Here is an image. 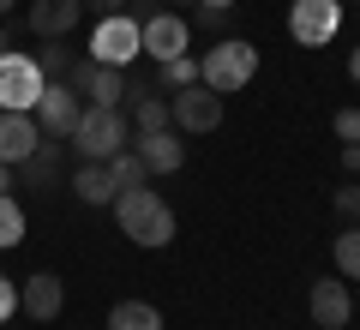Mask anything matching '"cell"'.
Masks as SVG:
<instances>
[{
	"label": "cell",
	"instance_id": "cell-1",
	"mask_svg": "<svg viewBox=\"0 0 360 330\" xmlns=\"http://www.w3.org/2000/svg\"><path fill=\"white\" fill-rule=\"evenodd\" d=\"M115 222H120V234H127L132 246H150V253H162L168 241H174V210H168V198L162 192H150V186H132V192H120L115 198Z\"/></svg>",
	"mask_w": 360,
	"mask_h": 330
},
{
	"label": "cell",
	"instance_id": "cell-2",
	"mask_svg": "<svg viewBox=\"0 0 360 330\" xmlns=\"http://www.w3.org/2000/svg\"><path fill=\"white\" fill-rule=\"evenodd\" d=\"M127 144H132L127 108H96V102H84V115H78L66 151H78V163H108V156L127 151Z\"/></svg>",
	"mask_w": 360,
	"mask_h": 330
},
{
	"label": "cell",
	"instance_id": "cell-3",
	"mask_svg": "<svg viewBox=\"0 0 360 330\" xmlns=\"http://www.w3.org/2000/svg\"><path fill=\"white\" fill-rule=\"evenodd\" d=\"M252 72H258V49L246 37H217V49H205V61H198V84H210L217 96L246 90Z\"/></svg>",
	"mask_w": 360,
	"mask_h": 330
},
{
	"label": "cell",
	"instance_id": "cell-4",
	"mask_svg": "<svg viewBox=\"0 0 360 330\" xmlns=\"http://www.w3.org/2000/svg\"><path fill=\"white\" fill-rule=\"evenodd\" d=\"M342 30V0H288V37L300 49H324Z\"/></svg>",
	"mask_w": 360,
	"mask_h": 330
},
{
	"label": "cell",
	"instance_id": "cell-5",
	"mask_svg": "<svg viewBox=\"0 0 360 330\" xmlns=\"http://www.w3.org/2000/svg\"><path fill=\"white\" fill-rule=\"evenodd\" d=\"M90 61H103V66H132L139 61V18L132 13H115V18H96V30H90Z\"/></svg>",
	"mask_w": 360,
	"mask_h": 330
},
{
	"label": "cell",
	"instance_id": "cell-6",
	"mask_svg": "<svg viewBox=\"0 0 360 330\" xmlns=\"http://www.w3.org/2000/svg\"><path fill=\"white\" fill-rule=\"evenodd\" d=\"M66 84H72L84 102H96V108H120V102H127V66H103V61L84 54V61H72Z\"/></svg>",
	"mask_w": 360,
	"mask_h": 330
},
{
	"label": "cell",
	"instance_id": "cell-7",
	"mask_svg": "<svg viewBox=\"0 0 360 330\" xmlns=\"http://www.w3.org/2000/svg\"><path fill=\"white\" fill-rule=\"evenodd\" d=\"M37 127L49 132V139H72V127H78V115H84V96H78L66 78H49L42 84V96H37Z\"/></svg>",
	"mask_w": 360,
	"mask_h": 330
},
{
	"label": "cell",
	"instance_id": "cell-8",
	"mask_svg": "<svg viewBox=\"0 0 360 330\" xmlns=\"http://www.w3.org/2000/svg\"><path fill=\"white\" fill-rule=\"evenodd\" d=\"M42 84L49 78L37 72V61L30 54H0V108H18V115H30L37 108V96H42Z\"/></svg>",
	"mask_w": 360,
	"mask_h": 330
},
{
	"label": "cell",
	"instance_id": "cell-9",
	"mask_svg": "<svg viewBox=\"0 0 360 330\" xmlns=\"http://www.w3.org/2000/svg\"><path fill=\"white\" fill-rule=\"evenodd\" d=\"M139 49L150 54L156 66H162V61H180V54H193V25H186L180 13H150V18L139 25Z\"/></svg>",
	"mask_w": 360,
	"mask_h": 330
},
{
	"label": "cell",
	"instance_id": "cell-10",
	"mask_svg": "<svg viewBox=\"0 0 360 330\" xmlns=\"http://www.w3.org/2000/svg\"><path fill=\"white\" fill-rule=\"evenodd\" d=\"M168 115H174V132H217L222 127V96L210 84H186L168 96Z\"/></svg>",
	"mask_w": 360,
	"mask_h": 330
},
{
	"label": "cell",
	"instance_id": "cell-11",
	"mask_svg": "<svg viewBox=\"0 0 360 330\" xmlns=\"http://www.w3.org/2000/svg\"><path fill=\"white\" fill-rule=\"evenodd\" d=\"M307 306H312V324L319 330H342L348 318H354V294H348L342 277H319L312 294H307Z\"/></svg>",
	"mask_w": 360,
	"mask_h": 330
},
{
	"label": "cell",
	"instance_id": "cell-12",
	"mask_svg": "<svg viewBox=\"0 0 360 330\" xmlns=\"http://www.w3.org/2000/svg\"><path fill=\"white\" fill-rule=\"evenodd\" d=\"M60 163H66V139H49V132H42V144L13 168V180H18L25 192H49L54 180H60Z\"/></svg>",
	"mask_w": 360,
	"mask_h": 330
},
{
	"label": "cell",
	"instance_id": "cell-13",
	"mask_svg": "<svg viewBox=\"0 0 360 330\" xmlns=\"http://www.w3.org/2000/svg\"><path fill=\"white\" fill-rule=\"evenodd\" d=\"M78 18H84V0H30L25 25L37 30L42 42H66L78 30Z\"/></svg>",
	"mask_w": 360,
	"mask_h": 330
},
{
	"label": "cell",
	"instance_id": "cell-14",
	"mask_svg": "<svg viewBox=\"0 0 360 330\" xmlns=\"http://www.w3.org/2000/svg\"><path fill=\"white\" fill-rule=\"evenodd\" d=\"M60 306H66V282L54 277V270H30L25 282H18V312H30V318H60Z\"/></svg>",
	"mask_w": 360,
	"mask_h": 330
},
{
	"label": "cell",
	"instance_id": "cell-15",
	"mask_svg": "<svg viewBox=\"0 0 360 330\" xmlns=\"http://www.w3.org/2000/svg\"><path fill=\"white\" fill-rule=\"evenodd\" d=\"M132 151H139V163L150 168V174H180L186 168V144H180V132H132Z\"/></svg>",
	"mask_w": 360,
	"mask_h": 330
},
{
	"label": "cell",
	"instance_id": "cell-16",
	"mask_svg": "<svg viewBox=\"0 0 360 330\" xmlns=\"http://www.w3.org/2000/svg\"><path fill=\"white\" fill-rule=\"evenodd\" d=\"M42 144V127H37V115H18V108H0V163L6 168H18L30 151Z\"/></svg>",
	"mask_w": 360,
	"mask_h": 330
},
{
	"label": "cell",
	"instance_id": "cell-17",
	"mask_svg": "<svg viewBox=\"0 0 360 330\" xmlns=\"http://www.w3.org/2000/svg\"><path fill=\"white\" fill-rule=\"evenodd\" d=\"M72 198L90 204V210H103V204H115V180H108V163H78L72 168Z\"/></svg>",
	"mask_w": 360,
	"mask_h": 330
},
{
	"label": "cell",
	"instance_id": "cell-18",
	"mask_svg": "<svg viewBox=\"0 0 360 330\" xmlns=\"http://www.w3.org/2000/svg\"><path fill=\"white\" fill-rule=\"evenodd\" d=\"M132 132H168L174 127V115H168V96L162 90H150V96H132Z\"/></svg>",
	"mask_w": 360,
	"mask_h": 330
},
{
	"label": "cell",
	"instance_id": "cell-19",
	"mask_svg": "<svg viewBox=\"0 0 360 330\" xmlns=\"http://www.w3.org/2000/svg\"><path fill=\"white\" fill-rule=\"evenodd\" d=\"M108 330H162V312H156L150 300H115Z\"/></svg>",
	"mask_w": 360,
	"mask_h": 330
},
{
	"label": "cell",
	"instance_id": "cell-20",
	"mask_svg": "<svg viewBox=\"0 0 360 330\" xmlns=\"http://www.w3.org/2000/svg\"><path fill=\"white\" fill-rule=\"evenodd\" d=\"M108 180H115V192H132V186H150V168H144V163H139V151L127 144V151L108 156Z\"/></svg>",
	"mask_w": 360,
	"mask_h": 330
},
{
	"label": "cell",
	"instance_id": "cell-21",
	"mask_svg": "<svg viewBox=\"0 0 360 330\" xmlns=\"http://www.w3.org/2000/svg\"><path fill=\"white\" fill-rule=\"evenodd\" d=\"M330 258H336V277L342 282H360V222H348V229L336 234Z\"/></svg>",
	"mask_w": 360,
	"mask_h": 330
},
{
	"label": "cell",
	"instance_id": "cell-22",
	"mask_svg": "<svg viewBox=\"0 0 360 330\" xmlns=\"http://www.w3.org/2000/svg\"><path fill=\"white\" fill-rule=\"evenodd\" d=\"M186 84H198V61H193V54L156 66V90H162V96H174V90H186Z\"/></svg>",
	"mask_w": 360,
	"mask_h": 330
},
{
	"label": "cell",
	"instance_id": "cell-23",
	"mask_svg": "<svg viewBox=\"0 0 360 330\" xmlns=\"http://www.w3.org/2000/svg\"><path fill=\"white\" fill-rule=\"evenodd\" d=\"M6 246H25V204L13 192H0V253Z\"/></svg>",
	"mask_w": 360,
	"mask_h": 330
},
{
	"label": "cell",
	"instance_id": "cell-24",
	"mask_svg": "<svg viewBox=\"0 0 360 330\" xmlns=\"http://www.w3.org/2000/svg\"><path fill=\"white\" fill-rule=\"evenodd\" d=\"M30 61H37V72H42V78H66V72H72V61H78V54L66 49V42H49V49H37Z\"/></svg>",
	"mask_w": 360,
	"mask_h": 330
},
{
	"label": "cell",
	"instance_id": "cell-25",
	"mask_svg": "<svg viewBox=\"0 0 360 330\" xmlns=\"http://www.w3.org/2000/svg\"><path fill=\"white\" fill-rule=\"evenodd\" d=\"M330 204H336L342 222H360V180H342V186L330 192Z\"/></svg>",
	"mask_w": 360,
	"mask_h": 330
},
{
	"label": "cell",
	"instance_id": "cell-26",
	"mask_svg": "<svg viewBox=\"0 0 360 330\" xmlns=\"http://www.w3.org/2000/svg\"><path fill=\"white\" fill-rule=\"evenodd\" d=\"M193 25L210 30V37H229V13L222 6H193Z\"/></svg>",
	"mask_w": 360,
	"mask_h": 330
},
{
	"label": "cell",
	"instance_id": "cell-27",
	"mask_svg": "<svg viewBox=\"0 0 360 330\" xmlns=\"http://www.w3.org/2000/svg\"><path fill=\"white\" fill-rule=\"evenodd\" d=\"M330 127H336V139H342V144H360V108H354V102H348V108H336Z\"/></svg>",
	"mask_w": 360,
	"mask_h": 330
},
{
	"label": "cell",
	"instance_id": "cell-28",
	"mask_svg": "<svg viewBox=\"0 0 360 330\" xmlns=\"http://www.w3.org/2000/svg\"><path fill=\"white\" fill-rule=\"evenodd\" d=\"M18 312V288H13V282H6V277H0V324H6V318H13Z\"/></svg>",
	"mask_w": 360,
	"mask_h": 330
},
{
	"label": "cell",
	"instance_id": "cell-29",
	"mask_svg": "<svg viewBox=\"0 0 360 330\" xmlns=\"http://www.w3.org/2000/svg\"><path fill=\"white\" fill-rule=\"evenodd\" d=\"M84 13H96V18H115V13H127V0H84Z\"/></svg>",
	"mask_w": 360,
	"mask_h": 330
},
{
	"label": "cell",
	"instance_id": "cell-30",
	"mask_svg": "<svg viewBox=\"0 0 360 330\" xmlns=\"http://www.w3.org/2000/svg\"><path fill=\"white\" fill-rule=\"evenodd\" d=\"M127 13L144 25V18H150V13H162V6H156V0H127Z\"/></svg>",
	"mask_w": 360,
	"mask_h": 330
},
{
	"label": "cell",
	"instance_id": "cell-31",
	"mask_svg": "<svg viewBox=\"0 0 360 330\" xmlns=\"http://www.w3.org/2000/svg\"><path fill=\"white\" fill-rule=\"evenodd\" d=\"M342 168H348V174H360V144H342Z\"/></svg>",
	"mask_w": 360,
	"mask_h": 330
},
{
	"label": "cell",
	"instance_id": "cell-32",
	"mask_svg": "<svg viewBox=\"0 0 360 330\" xmlns=\"http://www.w3.org/2000/svg\"><path fill=\"white\" fill-rule=\"evenodd\" d=\"M348 78H354V84H360V49L348 54Z\"/></svg>",
	"mask_w": 360,
	"mask_h": 330
},
{
	"label": "cell",
	"instance_id": "cell-33",
	"mask_svg": "<svg viewBox=\"0 0 360 330\" xmlns=\"http://www.w3.org/2000/svg\"><path fill=\"white\" fill-rule=\"evenodd\" d=\"M198 6H222V13H234V6H240V0H198Z\"/></svg>",
	"mask_w": 360,
	"mask_h": 330
},
{
	"label": "cell",
	"instance_id": "cell-34",
	"mask_svg": "<svg viewBox=\"0 0 360 330\" xmlns=\"http://www.w3.org/2000/svg\"><path fill=\"white\" fill-rule=\"evenodd\" d=\"M6 186H13V168H6V163H0V192H6Z\"/></svg>",
	"mask_w": 360,
	"mask_h": 330
},
{
	"label": "cell",
	"instance_id": "cell-35",
	"mask_svg": "<svg viewBox=\"0 0 360 330\" xmlns=\"http://www.w3.org/2000/svg\"><path fill=\"white\" fill-rule=\"evenodd\" d=\"M6 49H13V37H6V25H0V54H6Z\"/></svg>",
	"mask_w": 360,
	"mask_h": 330
},
{
	"label": "cell",
	"instance_id": "cell-36",
	"mask_svg": "<svg viewBox=\"0 0 360 330\" xmlns=\"http://www.w3.org/2000/svg\"><path fill=\"white\" fill-rule=\"evenodd\" d=\"M6 13H13V0H0V18H6Z\"/></svg>",
	"mask_w": 360,
	"mask_h": 330
},
{
	"label": "cell",
	"instance_id": "cell-37",
	"mask_svg": "<svg viewBox=\"0 0 360 330\" xmlns=\"http://www.w3.org/2000/svg\"><path fill=\"white\" fill-rule=\"evenodd\" d=\"M180 6H198V0H180Z\"/></svg>",
	"mask_w": 360,
	"mask_h": 330
},
{
	"label": "cell",
	"instance_id": "cell-38",
	"mask_svg": "<svg viewBox=\"0 0 360 330\" xmlns=\"http://www.w3.org/2000/svg\"><path fill=\"white\" fill-rule=\"evenodd\" d=\"M312 330H319V324H312Z\"/></svg>",
	"mask_w": 360,
	"mask_h": 330
}]
</instances>
